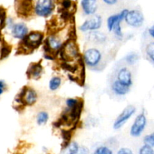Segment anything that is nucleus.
Instances as JSON below:
<instances>
[{
	"label": "nucleus",
	"mask_w": 154,
	"mask_h": 154,
	"mask_svg": "<svg viewBox=\"0 0 154 154\" xmlns=\"http://www.w3.org/2000/svg\"><path fill=\"white\" fill-rule=\"evenodd\" d=\"M23 47L29 50H33L37 48L44 40V34L41 32L33 31L26 36L22 39Z\"/></svg>",
	"instance_id": "f257e3e1"
},
{
	"label": "nucleus",
	"mask_w": 154,
	"mask_h": 154,
	"mask_svg": "<svg viewBox=\"0 0 154 154\" xmlns=\"http://www.w3.org/2000/svg\"><path fill=\"white\" fill-rule=\"evenodd\" d=\"M60 51V56L65 62L78 58L80 56L78 48L75 42L70 40L63 45Z\"/></svg>",
	"instance_id": "f03ea898"
},
{
	"label": "nucleus",
	"mask_w": 154,
	"mask_h": 154,
	"mask_svg": "<svg viewBox=\"0 0 154 154\" xmlns=\"http://www.w3.org/2000/svg\"><path fill=\"white\" fill-rule=\"evenodd\" d=\"M54 8L53 0H37L35 5L34 11L38 16L46 18L52 14Z\"/></svg>",
	"instance_id": "7ed1b4c3"
},
{
	"label": "nucleus",
	"mask_w": 154,
	"mask_h": 154,
	"mask_svg": "<svg viewBox=\"0 0 154 154\" xmlns=\"http://www.w3.org/2000/svg\"><path fill=\"white\" fill-rule=\"evenodd\" d=\"M37 98L38 95L35 91L25 86L18 95L17 101H19L17 102H20L23 105H32L36 102Z\"/></svg>",
	"instance_id": "20e7f679"
},
{
	"label": "nucleus",
	"mask_w": 154,
	"mask_h": 154,
	"mask_svg": "<svg viewBox=\"0 0 154 154\" xmlns=\"http://www.w3.org/2000/svg\"><path fill=\"white\" fill-rule=\"evenodd\" d=\"M135 107L132 105H129L122 111V113L117 116L116 120L114 121V129H120L127 122V121L132 117L135 113Z\"/></svg>",
	"instance_id": "39448f33"
},
{
	"label": "nucleus",
	"mask_w": 154,
	"mask_h": 154,
	"mask_svg": "<svg viewBox=\"0 0 154 154\" xmlns=\"http://www.w3.org/2000/svg\"><path fill=\"white\" fill-rule=\"evenodd\" d=\"M102 58V54L97 48H89L84 52V60L87 65L90 67L97 66Z\"/></svg>",
	"instance_id": "423d86ee"
},
{
	"label": "nucleus",
	"mask_w": 154,
	"mask_h": 154,
	"mask_svg": "<svg viewBox=\"0 0 154 154\" xmlns=\"http://www.w3.org/2000/svg\"><path fill=\"white\" fill-rule=\"evenodd\" d=\"M125 21L128 25L133 27H140L144 23V18L143 14L138 10L129 11L125 17Z\"/></svg>",
	"instance_id": "0eeeda50"
},
{
	"label": "nucleus",
	"mask_w": 154,
	"mask_h": 154,
	"mask_svg": "<svg viewBox=\"0 0 154 154\" xmlns=\"http://www.w3.org/2000/svg\"><path fill=\"white\" fill-rule=\"evenodd\" d=\"M147 125V118L144 113H141L134 121L130 129V134L132 137H139L144 131Z\"/></svg>",
	"instance_id": "6e6552de"
},
{
	"label": "nucleus",
	"mask_w": 154,
	"mask_h": 154,
	"mask_svg": "<svg viewBox=\"0 0 154 154\" xmlns=\"http://www.w3.org/2000/svg\"><path fill=\"white\" fill-rule=\"evenodd\" d=\"M102 24V17L94 15L92 18L86 20L82 25L80 27V30L83 32H92L99 30Z\"/></svg>",
	"instance_id": "1a4fd4ad"
},
{
	"label": "nucleus",
	"mask_w": 154,
	"mask_h": 154,
	"mask_svg": "<svg viewBox=\"0 0 154 154\" xmlns=\"http://www.w3.org/2000/svg\"><path fill=\"white\" fill-rule=\"evenodd\" d=\"M15 8L19 14L28 16L32 8V0H15Z\"/></svg>",
	"instance_id": "9d476101"
},
{
	"label": "nucleus",
	"mask_w": 154,
	"mask_h": 154,
	"mask_svg": "<svg viewBox=\"0 0 154 154\" xmlns=\"http://www.w3.org/2000/svg\"><path fill=\"white\" fill-rule=\"evenodd\" d=\"M11 34L14 38L23 39L28 34L29 29L24 23H17L11 27Z\"/></svg>",
	"instance_id": "9b49d317"
},
{
	"label": "nucleus",
	"mask_w": 154,
	"mask_h": 154,
	"mask_svg": "<svg viewBox=\"0 0 154 154\" xmlns=\"http://www.w3.org/2000/svg\"><path fill=\"white\" fill-rule=\"evenodd\" d=\"M117 80L122 84L130 87L132 83V73H131L130 70L126 67L121 68L117 74Z\"/></svg>",
	"instance_id": "f8f14e48"
},
{
	"label": "nucleus",
	"mask_w": 154,
	"mask_h": 154,
	"mask_svg": "<svg viewBox=\"0 0 154 154\" xmlns=\"http://www.w3.org/2000/svg\"><path fill=\"white\" fill-rule=\"evenodd\" d=\"M81 7L83 11L87 15H92L97 10V0H81Z\"/></svg>",
	"instance_id": "ddd939ff"
},
{
	"label": "nucleus",
	"mask_w": 154,
	"mask_h": 154,
	"mask_svg": "<svg viewBox=\"0 0 154 154\" xmlns=\"http://www.w3.org/2000/svg\"><path fill=\"white\" fill-rule=\"evenodd\" d=\"M128 11H129V10L124 9V10L122 11L120 13L117 14L111 15V16H110L109 18H108V21H107V26H108V29L110 32L112 31L113 27H114V25L116 23L121 22L123 20L125 19V17H126Z\"/></svg>",
	"instance_id": "4468645a"
},
{
	"label": "nucleus",
	"mask_w": 154,
	"mask_h": 154,
	"mask_svg": "<svg viewBox=\"0 0 154 154\" xmlns=\"http://www.w3.org/2000/svg\"><path fill=\"white\" fill-rule=\"evenodd\" d=\"M45 42L48 45V47L50 48L51 51H52V53L54 51H60V50L61 49L63 45V43L62 42V41L60 39H58V37H57L55 36H53V35L52 36H50L48 38V39L45 41Z\"/></svg>",
	"instance_id": "2eb2a0df"
},
{
	"label": "nucleus",
	"mask_w": 154,
	"mask_h": 154,
	"mask_svg": "<svg viewBox=\"0 0 154 154\" xmlns=\"http://www.w3.org/2000/svg\"><path fill=\"white\" fill-rule=\"evenodd\" d=\"M42 72H43V68L42 66L41 65L40 63H33L31 66H29V68L27 70V74L29 76V78L32 79H37L40 78V76L42 75Z\"/></svg>",
	"instance_id": "dca6fc26"
},
{
	"label": "nucleus",
	"mask_w": 154,
	"mask_h": 154,
	"mask_svg": "<svg viewBox=\"0 0 154 154\" xmlns=\"http://www.w3.org/2000/svg\"><path fill=\"white\" fill-rule=\"evenodd\" d=\"M112 90L116 95H125L129 91V87L122 84L118 80H115L112 84Z\"/></svg>",
	"instance_id": "f3484780"
},
{
	"label": "nucleus",
	"mask_w": 154,
	"mask_h": 154,
	"mask_svg": "<svg viewBox=\"0 0 154 154\" xmlns=\"http://www.w3.org/2000/svg\"><path fill=\"white\" fill-rule=\"evenodd\" d=\"M89 40L95 43L102 44L106 41V36L105 34L99 31H92L89 33Z\"/></svg>",
	"instance_id": "a211bd4d"
},
{
	"label": "nucleus",
	"mask_w": 154,
	"mask_h": 154,
	"mask_svg": "<svg viewBox=\"0 0 154 154\" xmlns=\"http://www.w3.org/2000/svg\"><path fill=\"white\" fill-rule=\"evenodd\" d=\"M79 147L80 146L78 143L72 142V143H69V144L64 149H62L61 154H75L78 152Z\"/></svg>",
	"instance_id": "6ab92c4d"
},
{
	"label": "nucleus",
	"mask_w": 154,
	"mask_h": 154,
	"mask_svg": "<svg viewBox=\"0 0 154 154\" xmlns=\"http://www.w3.org/2000/svg\"><path fill=\"white\" fill-rule=\"evenodd\" d=\"M62 79L59 76H54L50 80L49 82V88L51 91H56L60 88L61 85Z\"/></svg>",
	"instance_id": "aec40b11"
},
{
	"label": "nucleus",
	"mask_w": 154,
	"mask_h": 154,
	"mask_svg": "<svg viewBox=\"0 0 154 154\" xmlns=\"http://www.w3.org/2000/svg\"><path fill=\"white\" fill-rule=\"evenodd\" d=\"M49 119V116L48 113L45 111H41L38 113L37 118H36V121H37L38 125H42L47 123Z\"/></svg>",
	"instance_id": "412c9836"
},
{
	"label": "nucleus",
	"mask_w": 154,
	"mask_h": 154,
	"mask_svg": "<svg viewBox=\"0 0 154 154\" xmlns=\"http://www.w3.org/2000/svg\"><path fill=\"white\" fill-rule=\"evenodd\" d=\"M11 52V46L7 45L6 43H3L2 45L0 48V58L3 59L5 58L6 57L8 56V54Z\"/></svg>",
	"instance_id": "4be33fe9"
},
{
	"label": "nucleus",
	"mask_w": 154,
	"mask_h": 154,
	"mask_svg": "<svg viewBox=\"0 0 154 154\" xmlns=\"http://www.w3.org/2000/svg\"><path fill=\"white\" fill-rule=\"evenodd\" d=\"M146 52H147V56L150 57L152 63H153L154 62V43L153 42H150V44L147 45V48H146Z\"/></svg>",
	"instance_id": "5701e85b"
},
{
	"label": "nucleus",
	"mask_w": 154,
	"mask_h": 154,
	"mask_svg": "<svg viewBox=\"0 0 154 154\" xmlns=\"http://www.w3.org/2000/svg\"><path fill=\"white\" fill-rule=\"evenodd\" d=\"M138 55L137 54H135V53H131V54H129L126 57V61L129 64L133 65L136 63L137 60H138Z\"/></svg>",
	"instance_id": "b1692460"
},
{
	"label": "nucleus",
	"mask_w": 154,
	"mask_h": 154,
	"mask_svg": "<svg viewBox=\"0 0 154 154\" xmlns=\"http://www.w3.org/2000/svg\"><path fill=\"white\" fill-rule=\"evenodd\" d=\"M144 145H147V146H151L153 148L154 146V134L151 133V134H148V135H146L144 137Z\"/></svg>",
	"instance_id": "393cba45"
},
{
	"label": "nucleus",
	"mask_w": 154,
	"mask_h": 154,
	"mask_svg": "<svg viewBox=\"0 0 154 154\" xmlns=\"http://www.w3.org/2000/svg\"><path fill=\"white\" fill-rule=\"evenodd\" d=\"M94 154H113V151L108 146H102L96 149Z\"/></svg>",
	"instance_id": "a878e982"
},
{
	"label": "nucleus",
	"mask_w": 154,
	"mask_h": 154,
	"mask_svg": "<svg viewBox=\"0 0 154 154\" xmlns=\"http://www.w3.org/2000/svg\"><path fill=\"white\" fill-rule=\"evenodd\" d=\"M139 154H154L153 148L147 145H144L140 149Z\"/></svg>",
	"instance_id": "bb28decb"
},
{
	"label": "nucleus",
	"mask_w": 154,
	"mask_h": 154,
	"mask_svg": "<svg viewBox=\"0 0 154 154\" xmlns=\"http://www.w3.org/2000/svg\"><path fill=\"white\" fill-rule=\"evenodd\" d=\"M62 8L63 10H68L71 8L72 6V0H62L61 2Z\"/></svg>",
	"instance_id": "cd10ccee"
},
{
	"label": "nucleus",
	"mask_w": 154,
	"mask_h": 154,
	"mask_svg": "<svg viewBox=\"0 0 154 154\" xmlns=\"http://www.w3.org/2000/svg\"><path fill=\"white\" fill-rule=\"evenodd\" d=\"M78 99H75V98H68V99L66 100V105H67L68 108L72 109L78 104Z\"/></svg>",
	"instance_id": "c85d7f7f"
},
{
	"label": "nucleus",
	"mask_w": 154,
	"mask_h": 154,
	"mask_svg": "<svg viewBox=\"0 0 154 154\" xmlns=\"http://www.w3.org/2000/svg\"><path fill=\"white\" fill-rule=\"evenodd\" d=\"M117 154H133L132 153V151L129 148H121L118 150Z\"/></svg>",
	"instance_id": "c756f323"
},
{
	"label": "nucleus",
	"mask_w": 154,
	"mask_h": 154,
	"mask_svg": "<svg viewBox=\"0 0 154 154\" xmlns=\"http://www.w3.org/2000/svg\"><path fill=\"white\" fill-rule=\"evenodd\" d=\"M75 154H89V149L86 146H81L78 149V152Z\"/></svg>",
	"instance_id": "7c9ffc66"
},
{
	"label": "nucleus",
	"mask_w": 154,
	"mask_h": 154,
	"mask_svg": "<svg viewBox=\"0 0 154 154\" xmlns=\"http://www.w3.org/2000/svg\"><path fill=\"white\" fill-rule=\"evenodd\" d=\"M105 4L108 5H113L116 4L118 0H102Z\"/></svg>",
	"instance_id": "2f4dec72"
},
{
	"label": "nucleus",
	"mask_w": 154,
	"mask_h": 154,
	"mask_svg": "<svg viewBox=\"0 0 154 154\" xmlns=\"http://www.w3.org/2000/svg\"><path fill=\"white\" fill-rule=\"evenodd\" d=\"M148 33H149V34L150 35V36H151L152 38L154 37V27H153V26H152V27H150V29H149Z\"/></svg>",
	"instance_id": "473e14b6"
},
{
	"label": "nucleus",
	"mask_w": 154,
	"mask_h": 154,
	"mask_svg": "<svg viewBox=\"0 0 154 154\" xmlns=\"http://www.w3.org/2000/svg\"><path fill=\"white\" fill-rule=\"evenodd\" d=\"M5 84L4 81H2V80H0V88H5Z\"/></svg>",
	"instance_id": "72a5a7b5"
},
{
	"label": "nucleus",
	"mask_w": 154,
	"mask_h": 154,
	"mask_svg": "<svg viewBox=\"0 0 154 154\" xmlns=\"http://www.w3.org/2000/svg\"><path fill=\"white\" fill-rule=\"evenodd\" d=\"M3 92H4V89H3V88H0V95H1L3 93Z\"/></svg>",
	"instance_id": "f704fd0d"
},
{
	"label": "nucleus",
	"mask_w": 154,
	"mask_h": 154,
	"mask_svg": "<svg viewBox=\"0 0 154 154\" xmlns=\"http://www.w3.org/2000/svg\"><path fill=\"white\" fill-rule=\"evenodd\" d=\"M16 154H19V153H16Z\"/></svg>",
	"instance_id": "c9c22d12"
}]
</instances>
